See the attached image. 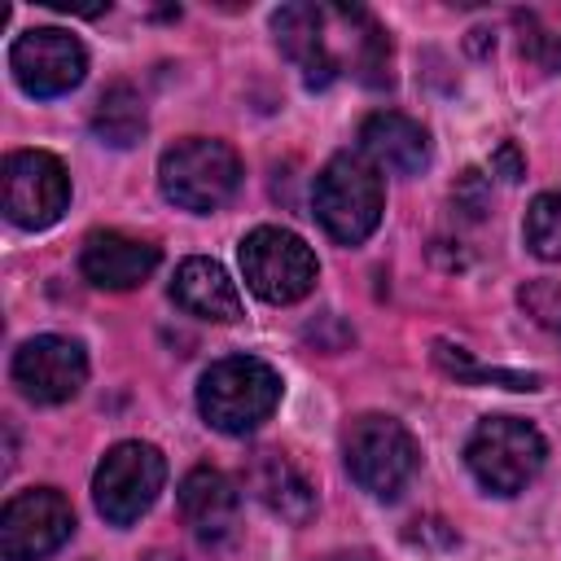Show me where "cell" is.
I'll return each instance as SVG.
<instances>
[{
    "mask_svg": "<svg viewBox=\"0 0 561 561\" xmlns=\"http://www.w3.org/2000/svg\"><path fill=\"white\" fill-rule=\"evenodd\" d=\"M311 210L333 241L359 245L364 237H373L386 210V188L377 167L364 153H333L316 175Z\"/></svg>",
    "mask_w": 561,
    "mask_h": 561,
    "instance_id": "2",
    "label": "cell"
},
{
    "mask_svg": "<svg viewBox=\"0 0 561 561\" xmlns=\"http://www.w3.org/2000/svg\"><path fill=\"white\" fill-rule=\"evenodd\" d=\"M9 70L18 79L22 92L31 96H61L70 88L83 83L88 75V53L83 44L61 31V26H35V31H22L9 48Z\"/></svg>",
    "mask_w": 561,
    "mask_h": 561,
    "instance_id": "10",
    "label": "cell"
},
{
    "mask_svg": "<svg viewBox=\"0 0 561 561\" xmlns=\"http://www.w3.org/2000/svg\"><path fill=\"white\" fill-rule=\"evenodd\" d=\"M359 149L377 171L421 175L430 167V136L416 118L399 110H377L359 123Z\"/></svg>",
    "mask_w": 561,
    "mask_h": 561,
    "instance_id": "14",
    "label": "cell"
},
{
    "mask_svg": "<svg viewBox=\"0 0 561 561\" xmlns=\"http://www.w3.org/2000/svg\"><path fill=\"white\" fill-rule=\"evenodd\" d=\"M158 267V245L114 232V228H96L83 237L79 250V272L96 285V289H136L149 272Z\"/></svg>",
    "mask_w": 561,
    "mask_h": 561,
    "instance_id": "13",
    "label": "cell"
},
{
    "mask_svg": "<svg viewBox=\"0 0 561 561\" xmlns=\"http://www.w3.org/2000/svg\"><path fill=\"white\" fill-rule=\"evenodd\" d=\"M75 535V508L53 486L18 491L0 513V557L4 561H44Z\"/></svg>",
    "mask_w": 561,
    "mask_h": 561,
    "instance_id": "9",
    "label": "cell"
},
{
    "mask_svg": "<svg viewBox=\"0 0 561 561\" xmlns=\"http://www.w3.org/2000/svg\"><path fill=\"white\" fill-rule=\"evenodd\" d=\"M162 482H167V460L153 443H140V438L114 443L92 473L96 513L114 526H131L153 508Z\"/></svg>",
    "mask_w": 561,
    "mask_h": 561,
    "instance_id": "6",
    "label": "cell"
},
{
    "mask_svg": "<svg viewBox=\"0 0 561 561\" xmlns=\"http://www.w3.org/2000/svg\"><path fill=\"white\" fill-rule=\"evenodd\" d=\"M92 136L110 149H127L145 136V101L131 83H114L101 92V101L92 110Z\"/></svg>",
    "mask_w": 561,
    "mask_h": 561,
    "instance_id": "18",
    "label": "cell"
},
{
    "mask_svg": "<svg viewBox=\"0 0 561 561\" xmlns=\"http://www.w3.org/2000/svg\"><path fill=\"white\" fill-rule=\"evenodd\" d=\"M434 359L443 373L460 377V381H495V386H508V390H539V377L535 373H508V368H482L469 359L465 346H451V342H434Z\"/></svg>",
    "mask_w": 561,
    "mask_h": 561,
    "instance_id": "20",
    "label": "cell"
},
{
    "mask_svg": "<svg viewBox=\"0 0 561 561\" xmlns=\"http://www.w3.org/2000/svg\"><path fill=\"white\" fill-rule=\"evenodd\" d=\"M495 171H504V180H522V158H517V145H500L495 158H491Z\"/></svg>",
    "mask_w": 561,
    "mask_h": 561,
    "instance_id": "24",
    "label": "cell"
},
{
    "mask_svg": "<svg viewBox=\"0 0 561 561\" xmlns=\"http://www.w3.org/2000/svg\"><path fill=\"white\" fill-rule=\"evenodd\" d=\"M13 381L31 403H66L88 381V355L75 337L39 333L18 346L13 355Z\"/></svg>",
    "mask_w": 561,
    "mask_h": 561,
    "instance_id": "12",
    "label": "cell"
},
{
    "mask_svg": "<svg viewBox=\"0 0 561 561\" xmlns=\"http://www.w3.org/2000/svg\"><path fill=\"white\" fill-rule=\"evenodd\" d=\"M280 403V373L254 355L215 359L197 381V412L219 434H254Z\"/></svg>",
    "mask_w": 561,
    "mask_h": 561,
    "instance_id": "1",
    "label": "cell"
},
{
    "mask_svg": "<svg viewBox=\"0 0 561 561\" xmlns=\"http://www.w3.org/2000/svg\"><path fill=\"white\" fill-rule=\"evenodd\" d=\"M171 298L188 316H202V320H219V324L241 320V289H237V280L224 272V263H215L206 254H193V259H184L175 267Z\"/></svg>",
    "mask_w": 561,
    "mask_h": 561,
    "instance_id": "17",
    "label": "cell"
},
{
    "mask_svg": "<svg viewBox=\"0 0 561 561\" xmlns=\"http://www.w3.org/2000/svg\"><path fill=\"white\" fill-rule=\"evenodd\" d=\"M522 302H526V311H530L539 324H552V329L561 333V289H557V285L535 280L530 289H522Z\"/></svg>",
    "mask_w": 561,
    "mask_h": 561,
    "instance_id": "23",
    "label": "cell"
},
{
    "mask_svg": "<svg viewBox=\"0 0 561 561\" xmlns=\"http://www.w3.org/2000/svg\"><path fill=\"white\" fill-rule=\"evenodd\" d=\"M469 473L491 495H517L535 482V473L548 460L543 434L522 416H482L465 447Z\"/></svg>",
    "mask_w": 561,
    "mask_h": 561,
    "instance_id": "4",
    "label": "cell"
},
{
    "mask_svg": "<svg viewBox=\"0 0 561 561\" xmlns=\"http://www.w3.org/2000/svg\"><path fill=\"white\" fill-rule=\"evenodd\" d=\"M245 486L263 508H272L294 526L311 522L316 513V486L302 478V469L285 451H254V460L245 465Z\"/></svg>",
    "mask_w": 561,
    "mask_h": 561,
    "instance_id": "16",
    "label": "cell"
},
{
    "mask_svg": "<svg viewBox=\"0 0 561 561\" xmlns=\"http://www.w3.org/2000/svg\"><path fill=\"white\" fill-rule=\"evenodd\" d=\"M522 237L530 245V254H539L543 263H561V188L539 193L526 210Z\"/></svg>",
    "mask_w": 561,
    "mask_h": 561,
    "instance_id": "19",
    "label": "cell"
},
{
    "mask_svg": "<svg viewBox=\"0 0 561 561\" xmlns=\"http://www.w3.org/2000/svg\"><path fill=\"white\" fill-rule=\"evenodd\" d=\"M451 202H456V210H465L469 219H482L486 206H491V184H486V175H482V171H465V175L456 180V188H451Z\"/></svg>",
    "mask_w": 561,
    "mask_h": 561,
    "instance_id": "22",
    "label": "cell"
},
{
    "mask_svg": "<svg viewBox=\"0 0 561 561\" xmlns=\"http://www.w3.org/2000/svg\"><path fill=\"white\" fill-rule=\"evenodd\" d=\"M241 276L263 302H298L316 289L320 263L311 245L289 228H254L241 241Z\"/></svg>",
    "mask_w": 561,
    "mask_h": 561,
    "instance_id": "7",
    "label": "cell"
},
{
    "mask_svg": "<svg viewBox=\"0 0 561 561\" xmlns=\"http://www.w3.org/2000/svg\"><path fill=\"white\" fill-rule=\"evenodd\" d=\"M329 561H377L373 552H337V557H329Z\"/></svg>",
    "mask_w": 561,
    "mask_h": 561,
    "instance_id": "25",
    "label": "cell"
},
{
    "mask_svg": "<svg viewBox=\"0 0 561 561\" xmlns=\"http://www.w3.org/2000/svg\"><path fill=\"white\" fill-rule=\"evenodd\" d=\"M342 456H346V473L359 482V491H368L377 500H394L416 473V438L408 434L403 421L381 416V412H364L346 425Z\"/></svg>",
    "mask_w": 561,
    "mask_h": 561,
    "instance_id": "5",
    "label": "cell"
},
{
    "mask_svg": "<svg viewBox=\"0 0 561 561\" xmlns=\"http://www.w3.org/2000/svg\"><path fill=\"white\" fill-rule=\"evenodd\" d=\"M522 57L530 61V66H539V70H561V35H552V31H543V26H535L530 18H526V35H522Z\"/></svg>",
    "mask_w": 561,
    "mask_h": 561,
    "instance_id": "21",
    "label": "cell"
},
{
    "mask_svg": "<svg viewBox=\"0 0 561 561\" xmlns=\"http://www.w3.org/2000/svg\"><path fill=\"white\" fill-rule=\"evenodd\" d=\"M4 215L18 228H48L70 206V175L48 149H18L4 158Z\"/></svg>",
    "mask_w": 561,
    "mask_h": 561,
    "instance_id": "8",
    "label": "cell"
},
{
    "mask_svg": "<svg viewBox=\"0 0 561 561\" xmlns=\"http://www.w3.org/2000/svg\"><path fill=\"white\" fill-rule=\"evenodd\" d=\"M272 31H276V44L280 53L302 70V83L307 88H329L346 66H342V53L333 44L337 35V22H333V4H280L272 13Z\"/></svg>",
    "mask_w": 561,
    "mask_h": 561,
    "instance_id": "11",
    "label": "cell"
},
{
    "mask_svg": "<svg viewBox=\"0 0 561 561\" xmlns=\"http://www.w3.org/2000/svg\"><path fill=\"white\" fill-rule=\"evenodd\" d=\"M158 184L162 197L180 210L210 215L241 188V158L232 145L210 136H184L158 158Z\"/></svg>",
    "mask_w": 561,
    "mask_h": 561,
    "instance_id": "3",
    "label": "cell"
},
{
    "mask_svg": "<svg viewBox=\"0 0 561 561\" xmlns=\"http://www.w3.org/2000/svg\"><path fill=\"white\" fill-rule=\"evenodd\" d=\"M237 508H241V491L232 486V478L215 465H197L184 473L180 482V513L188 522V530L202 543H219L232 535L237 526Z\"/></svg>",
    "mask_w": 561,
    "mask_h": 561,
    "instance_id": "15",
    "label": "cell"
}]
</instances>
